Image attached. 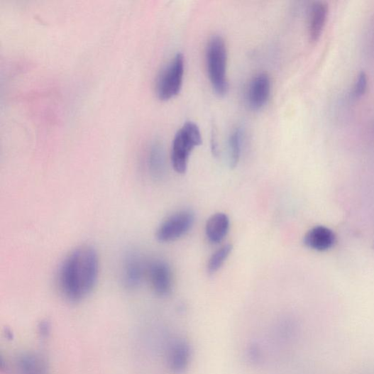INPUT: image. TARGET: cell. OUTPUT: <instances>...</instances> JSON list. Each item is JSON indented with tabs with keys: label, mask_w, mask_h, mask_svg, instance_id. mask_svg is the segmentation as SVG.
I'll return each instance as SVG.
<instances>
[{
	"label": "cell",
	"mask_w": 374,
	"mask_h": 374,
	"mask_svg": "<svg viewBox=\"0 0 374 374\" xmlns=\"http://www.w3.org/2000/svg\"><path fill=\"white\" fill-rule=\"evenodd\" d=\"M99 258L90 246L75 248L61 264L57 276L59 289L67 301L84 300L94 289L99 277Z\"/></svg>",
	"instance_id": "1"
},
{
	"label": "cell",
	"mask_w": 374,
	"mask_h": 374,
	"mask_svg": "<svg viewBox=\"0 0 374 374\" xmlns=\"http://www.w3.org/2000/svg\"><path fill=\"white\" fill-rule=\"evenodd\" d=\"M206 60L208 76L214 92L219 96L226 95L229 90L228 49L221 36H214L209 41Z\"/></svg>",
	"instance_id": "2"
},
{
	"label": "cell",
	"mask_w": 374,
	"mask_h": 374,
	"mask_svg": "<svg viewBox=\"0 0 374 374\" xmlns=\"http://www.w3.org/2000/svg\"><path fill=\"white\" fill-rule=\"evenodd\" d=\"M202 142V135L197 124L190 121L185 122L174 137L172 144L171 162L176 172L185 173L192 152Z\"/></svg>",
	"instance_id": "3"
},
{
	"label": "cell",
	"mask_w": 374,
	"mask_h": 374,
	"mask_svg": "<svg viewBox=\"0 0 374 374\" xmlns=\"http://www.w3.org/2000/svg\"><path fill=\"white\" fill-rule=\"evenodd\" d=\"M185 69V57L179 53L162 70L156 84V93L160 101H169L180 94L183 86Z\"/></svg>",
	"instance_id": "4"
},
{
	"label": "cell",
	"mask_w": 374,
	"mask_h": 374,
	"mask_svg": "<svg viewBox=\"0 0 374 374\" xmlns=\"http://www.w3.org/2000/svg\"><path fill=\"white\" fill-rule=\"evenodd\" d=\"M194 222V215L191 211H180L163 221L156 232V238L162 243L175 241L189 233Z\"/></svg>",
	"instance_id": "5"
},
{
	"label": "cell",
	"mask_w": 374,
	"mask_h": 374,
	"mask_svg": "<svg viewBox=\"0 0 374 374\" xmlns=\"http://www.w3.org/2000/svg\"><path fill=\"white\" fill-rule=\"evenodd\" d=\"M146 277L158 295L165 297L170 293L172 276L171 269L165 261L155 260L148 263Z\"/></svg>",
	"instance_id": "6"
},
{
	"label": "cell",
	"mask_w": 374,
	"mask_h": 374,
	"mask_svg": "<svg viewBox=\"0 0 374 374\" xmlns=\"http://www.w3.org/2000/svg\"><path fill=\"white\" fill-rule=\"evenodd\" d=\"M271 91V81L265 72H260L249 83L246 91V104L253 111L262 109L268 103Z\"/></svg>",
	"instance_id": "7"
},
{
	"label": "cell",
	"mask_w": 374,
	"mask_h": 374,
	"mask_svg": "<svg viewBox=\"0 0 374 374\" xmlns=\"http://www.w3.org/2000/svg\"><path fill=\"white\" fill-rule=\"evenodd\" d=\"M145 264L138 255H131L124 262L122 270V282L130 290L138 288L146 276Z\"/></svg>",
	"instance_id": "8"
},
{
	"label": "cell",
	"mask_w": 374,
	"mask_h": 374,
	"mask_svg": "<svg viewBox=\"0 0 374 374\" xmlns=\"http://www.w3.org/2000/svg\"><path fill=\"white\" fill-rule=\"evenodd\" d=\"M329 8L326 2L317 1L311 6L309 21V35L312 42H317L326 27Z\"/></svg>",
	"instance_id": "9"
},
{
	"label": "cell",
	"mask_w": 374,
	"mask_h": 374,
	"mask_svg": "<svg viewBox=\"0 0 374 374\" xmlns=\"http://www.w3.org/2000/svg\"><path fill=\"white\" fill-rule=\"evenodd\" d=\"M336 242L334 233L329 229L317 226L311 229L304 237L305 245L317 251H326Z\"/></svg>",
	"instance_id": "10"
},
{
	"label": "cell",
	"mask_w": 374,
	"mask_h": 374,
	"mask_svg": "<svg viewBox=\"0 0 374 374\" xmlns=\"http://www.w3.org/2000/svg\"><path fill=\"white\" fill-rule=\"evenodd\" d=\"M229 229V217L226 214L216 213L212 215L207 223V238L212 243H219L227 236Z\"/></svg>",
	"instance_id": "11"
},
{
	"label": "cell",
	"mask_w": 374,
	"mask_h": 374,
	"mask_svg": "<svg viewBox=\"0 0 374 374\" xmlns=\"http://www.w3.org/2000/svg\"><path fill=\"white\" fill-rule=\"evenodd\" d=\"M191 350L188 343L180 341L173 344L168 356L169 367L173 373H182L188 368Z\"/></svg>",
	"instance_id": "12"
},
{
	"label": "cell",
	"mask_w": 374,
	"mask_h": 374,
	"mask_svg": "<svg viewBox=\"0 0 374 374\" xmlns=\"http://www.w3.org/2000/svg\"><path fill=\"white\" fill-rule=\"evenodd\" d=\"M19 374H48L45 360L38 354L24 353L16 361Z\"/></svg>",
	"instance_id": "13"
},
{
	"label": "cell",
	"mask_w": 374,
	"mask_h": 374,
	"mask_svg": "<svg viewBox=\"0 0 374 374\" xmlns=\"http://www.w3.org/2000/svg\"><path fill=\"white\" fill-rule=\"evenodd\" d=\"M243 143V133L240 128H236L231 133L229 140L230 165L236 167L240 160Z\"/></svg>",
	"instance_id": "14"
},
{
	"label": "cell",
	"mask_w": 374,
	"mask_h": 374,
	"mask_svg": "<svg viewBox=\"0 0 374 374\" xmlns=\"http://www.w3.org/2000/svg\"><path fill=\"white\" fill-rule=\"evenodd\" d=\"M233 251V246L231 244H226L222 246L218 249L209 259L207 270L209 274H214L217 272L224 262L226 261L230 254Z\"/></svg>",
	"instance_id": "15"
},
{
	"label": "cell",
	"mask_w": 374,
	"mask_h": 374,
	"mask_svg": "<svg viewBox=\"0 0 374 374\" xmlns=\"http://www.w3.org/2000/svg\"><path fill=\"white\" fill-rule=\"evenodd\" d=\"M368 89V77L365 72L362 71L358 74L353 87V94L356 98L363 97Z\"/></svg>",
	"instance_id": "16"
},
{
	"label": "cell",
	"mask_w": 374,
	"mask_h": 374,
	"mask_svg": "<svg viewBox=\"0 0 374 374\" xmlns=\"http://www.w3.org/2000/svg\"><path fill=\"white\" fill-rule=\"evenodd\" d=\"M38 333L43 338H46L51 333V326L48 321H42L38 326Z\"/></svg>",
	"instance_id": "17"
}]
</instances>
